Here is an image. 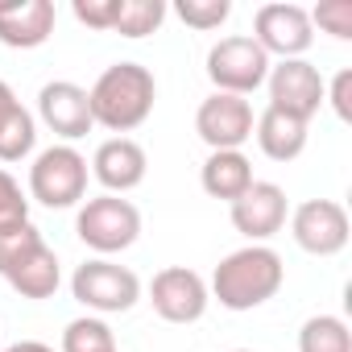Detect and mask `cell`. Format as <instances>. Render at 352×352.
Masks as SVG:
<instances>
[{
	"instance_id": "obj_1",
	"label": "cell",
	"mask_w": 352,
	"mask_h": 352,
	"mask_svg": "<svg viewBox=\"0 0 352 352\" xmlns=\"http://www.w3.org/2000/svg\"><path fill=\"white\" fill-rule=\"evenodd\" d=\"M87 100H91V120L104 124L108 133L124 137L149 120L153 100H157V83H153V71L141 63H112L91 83Z\"/></svg>"
},
{
	"instance_id": "obj_2",
	"label": "cell",
	"mask_w": 352,
	"mask_h": 352,
	"mask_svg": "<svg viewBox=\"0 0 352 352\" xmlns=\"http://www.w3.org/2000/svg\"><path fill=\"white\" fill-rule=\"evenodd\" d=\"M286 282V265L270 245H245L228 253L212 274V298L228 311H253L270 302Z\"/></svg>"
},
{
	"instance_id": "obj_3",
	"label": "cell",
	"mask_w": 352,
	"mask_h": 352,
	"mask_svg": "<svg viewBox=\"0 0 352 352\" xmlns=\"http://www.w3.org/2000/svg\"><path fill=\"white\" fill-rule=\"evenodd\" d=\"M30 195L42 208H75L87 195V157L75 145H50L30 166Z\"/></svg>"
},
{
	"instance_id": "obj_4",
	"label": "cell",
	"mask_w": 352,
	"mask_h": 352,
	"mask_svg": "<svg viewBox=\"0 0 352 352\" xmlns=\"http://www.w3.org/2000/svg\"><path fill=\"white\" fill-rule=\"evenodd\" d=\"M75 232L100 257L124 253L141 236V212L120 195H96V199H83V208L75 216Z\"/></svg>"
},
{
	"instance_id": "obj_5",
	"label": "cell",
	"mask_w": 352,
	"mask_h": 352,
	"mask_svg": "<svg viewBox=\"0 0 352 352\" xmlns=\"http://www.w3.org/2000/svg\"><path fill=\"white\" fill-rule=\"evenodd\" d=\"M71 294H75V302H83L96 315H120V311H133L137 307L141 278L129 265H116L108 257H96V261H83L75 270Z\"/></svg>"
},
{
	"instance_id": "obj_6",
	"label": "cell",
	"mask_w": 352,
	"mask_h": 352,
	"mask_svg": "<svg viewBox=\"0 0 352 352\" xmlns=\"http://www.w3.org/2000/svg\"><path fill=\"white\" fill-rule=\"evenodd\" d=\"M270 54L245 38V34H232V38H220L212 50H208V79L216 83V91L224 96H249L257 91L265 79H270Z\"/></svg>"
},
{
	"instance_id": "obj_7",
	"label": "cell",
	"mask_w": 352,
	"mask_h": 352,
	"mask_svg": "<svg viewBox=\"0 0 352 352\" xmlns=\"http://www.w3.org/2000/svg\"><path fill=\"white\" fill-rule=\"evenodd\" d=\"M253 42L274 58H302L315 42V25L311 13L302 5H286V0H274V5H261L253 17Z\"/></svg>"
},
{
	"instance_id": "obj_8",
	"label": "cell",
	"mask_w": 352,
	"mask_h": 352,
	"mask_svg": "<svg viewBox=\"0 0 352 352\" xmlns=\"http://www.w3.org/2000/svg\"><path fill=\"white\" fill-rule=\"evenodd\" d=\"M290 232H294V245L302 253H311V257H336V253L348 249L352 224H348L344 204H336V199H307V204L294 208Z\"/></svg>"
},
{
	"instance_id": "obj_9",
	"label": "cell",
	"mask_w": 352,
	"mask_h": 352,
	"mask_svg": "<svg viewBox=\"0 0 352 352\" xmlns=\"http://www.w3.org/2000/svg\"><path fill=\"white\" fill-rule=\"evenodd\" d=\"M149 302L153 311L166 319V323H199L212 294H208V282L187 270V265H166L153 274L149 282Z\"/></svg>"
},
{
	"instance_id": "obj_10",
	"label": "cell",
	"mask_w": 352,
	"mask_h": 352,
	"mask_svg": "<svg viewBox=\"0 0 352 352\" xmlns=\"http://www.w3.org/2000/svg\"><path fill=\"white\" fill-rule=\"evenodd\" d=\"M265 87H270V108L311 124V116L323 108V87L327 83H323L319 67H311L307 58H286V63L270 67Z\"/></svg>"
},
{
	"instance_id": "obj_11",
	"label": "cell",
	"mask_w": 352,
	"mask_h": 352,
	"mask_svg": "<svg viewBox=\"0 0 352 352\" xmlns=\"http://www.w3.org/2000/svg\"><path fill=\"white\" fill-rule=\"evenodd\" d=\"M195 133L204 137V145L212 153L216 149H241L253 137V104L241 96L212 91L195 112Z\"/></svg>"
},
{
	"instance_id": "obj_12",
	"label": "cell",
	"mask_w": 352,
	"mask_h": 352,
	"mask_svg": "<svg viewBox=\"0 0 352 352\" xmlns=\"http://www.w3.org/2000/svg\"><path fill=\"white\" fill-rule=\"evenodd\" d=\"M38 116L42 124L63 137V141H79L96 129L91 120V100H87V87L71 83V79H54L38 91Z\"/></svg>"
},
{
	"instance_id": "obj_13",
	"label": "cell",
	"mask_w": 352,
	"mask_h": 352,
	"mask_svg": "<svg viewBox=\"0 0 352 352\" xmlns=\"http://www.w3.org/2000/svg\"><path fill=\"white\" fill-rule=\"evenodd\" d=\"M228 212H232V228L241 232V236H249L253 245H261V241H270L274 232H282V224H286V191L278 187V183H257L253 179V187L236 199V204H228Z\"/></svg>"
},
{
	"instance_id": "obj_14",
	"label": "cell",
	"mask_w": 352,
	"mask_h": 352,
	"mask_svg": "<svg viewBox=\"0 0 352 352\" xmlns=\"http://www.w3.org/2000/svg\"><path fill=\"white\" fill-rule=\"evenodd\" d=\"M145 170H149V157L133 137H108L91 157V174L108 195H129L133 187H141Z\"/></svg>"
},
{
	"instance_id": "obj_15",
	"label": "cell",
	"mask_w": 352,
	"mask_h": 352,
	"mask_svg": "<svg viewBox=\"0 0 352 352\" xmlns=\"http://www.w3.org/2000/svg\"><path fill=\"white\" fill-rule=\"evenodd\" d=\"M54 0H0V42L13 50H38L54 34Z\"/></svg>"
},
{
	"instance_id": "obj_16",
	"label": "cell",
	"mask_w": 352,
	"mask_h": 352,
	"mask_svg": "<svg viewBox=\"0 0 352 352\" xmlns=\"http://www.w3.org/2000/svg\"><path fill=\"white\" fill-rule=\"evenodd\" d=\"M199 183L212 199H224V204H236L249 187H253V166L241 149H216L204 170H199Z\"/></svg>"
},
{
	"instance_id": "obj_17",
	"label": "cell",
	"mask_w": 352,
	"mask_h": 352,
	"mask_svg": "<svg viewBox=\"0 0 352 352\" xmlns=\"http://www.w3.org/2000/svg\"><path fill=\"white\" fill-rule=\"evenodd\" d=\"M253 137H257V145L270 162H294L307 149V120L286 116L278 108H265L253 120Z\"/></svg>"
},
{
	"instance_id": "obj_18",
	"label": "cell",
	"mask_w": 352,
	"mask_h": 352,
	"mask_svg": "<svg viewBox=\"0 0 352 352\" xmlns=\"http://www.w3.org/2000/svg\"><path fill=\"white\" fill-rule=\"evenodd\" d=\"M5 282L21 294V298H50L63 282V270H58V253L50 245H38L21 265H13L5 274Z\"/></svg>"
},
{
	"instance_id": "obj_19",
	"label": "cell",
	"mask_w": 352,
	"mask_h": 352,
	"mask_svg": "<svg viewBox=\"0 0 352 352\" xmlns=\"http://www.w3.org/2000/svg\"><path fill=\"white\" fill-rule=\"evenodd\" d=\"M298 352H352V331L340 315H311L298 331Z\"/></svg>"
},
{
	"instance_id": "obj_20",
	"label": "cell",
	"mask_w": 352,
	"mask_h": 352,
	"mask_svg": "<svg viewBox=\"0 0 352 352\" xmlns=\"http://www.w3.org/2000/svg\"><path fill=\"white\" fill-rule=\"evenodd\" d=\"M38 145V120L30 108H13L5 120H0V162H21L30 157Z\"/></svg>"
},
{
	"instance_id": "obj_21",
	"label": "cell",
	"mask_w": 352,
	"mask_h": 352,
	"mask_svg": "<svg viewBox=\"0 0 352 352\" xmlns=\"http://www.w3.org/2000/svg\"><path fill=\"white\" fill-rule=\"evenodd\" d=\"M162 21H166V0H120L112 34L137 42V38H145V34H157Z\"/></svg>"
},
{
	"instance_id": "obj_22",
	"label": "cell",
	"mask_w": 352,
	"mask_h": 352,
	"mask_svg": "<svg viewBox=\"0 0 352 352\" xmlns=\"http://www.w3.org/2000/svg\"><path fill=\"white\" fill-rule=\"evenodd\" d=\"M63 352H116V336H112V327L104 319L83 315V319H71L67 323Z\"/></svg>"
},
{
	"instance_id": "obj_23",
	"label": "cell",
	"mask_w": 352,
	"mask_h": 352,
	"mask_svg": "<svg viewBox=\"0 0 352 352\" xmlns=\"http://www.w3.org/2000/svg\"><path fill=\"white\" fill-rule=\"evenodd\" d=\"M21 224H30V199L21 195V187H17L13 174L0 166V236L13 232V228H21Z\"/></svg>"
},
{
	"instance_id": "obj_24",
	"label": "cell",
	"mask_w": 352,
	"mask_h": 352,
	"mask_svg": "<svg viewBox=\"0 0 352 352\" xmlns=\"http://www.w3.org/2000/svg\"><path fill=\"white\" fill-rule=\"evenodd\" d=\"M174 13L183 17V25L208 34V30H220V25L228 21L232 5H228V0H179V5H174Z\"/></svg>"
},
{
	"instance_id": "obj_25",
	"label": "cell",
	"mask_w": 352,
	"mask_h": 352,
	"mask_svg": "<svg viewBox=\"0 0 352 352\" xmlns=\"http://www.w3.org/2000/svg\"><path fill=\"white\" fill-rule=\"evenodd\" d=\"M38 245H46V241H42V232L34 224H21V228H13V232L0 236V278H5L13 265H21Z\"/></svg>"
},
{
	"instance_id": "obj_26",
	"label": "cell",
	"mask_w": 352,
	"mask_h": 352,
	"mask_svg": "<svg viewBox=\"0 0 352 352\" xmlns=\"http://www.w3.org/2000/svg\"><path fill=\"white\" fill-rule=\"evenodd\" d=\"M311 25H319L336 42H348L352 38V0H323V5H315Z\"/></svg>"
},
{
	"instance_id": "obj_27",
	"label": "cell",
	"mask_w": 352,
	"mask_h": 352,
	"mask_svg": "<svg viewBox=\"0 0 352 352\" xmlns=\"http://www.w3.org/2000/svg\"><path fill=\"white\" fill-rule=\"evenodd\" d=\"M71 9H75V21H79V25H87V30H100V34H112L120 0H75Z\"/></svg>"
},
{
	"instance_id": "obj_28",
	"label": "cell",
	"mask_w": 352,
	"mask_h": 352,
	"mask_svg": "<svg viewBox=\"0 0 352 352\" xmlns=\"http://www.w3.org/2000/svg\"><path fill=\"white\" fill-rule=\"evenodd\" d=\"M323 104H331L340 120H352V71H340V75L323 87Z\"/></svg>"
},
{
	"instance_id": "obj_29",
	"label": "cell",
	"mask_w": 352,
	"mask_h": 352,
	"mask_svg": "<svg viewBox=\"0 0 352 352\" xmlns=\"http://www.w3.org/2000/svg\"><path fill=\"white\" fill-rule=\"evenodd\" d=\"M17 104H21V100L13 96V87H9L5 79H0V120H5V116H9V112L17 108Z\"/></svg>"
},
{
	"instance_id": "obj_30",
	"label": "cell",
	"mask_w": 352,
	"mask_h": 352,
	"mask_svg": "<svg viewBox=\"0 0 352 352\" xmlns=\"http://www.w3.org/2000/svg\"><path fill=\"white\" fill-rule=\"evenodd\" d=\"M0 352H54V348H50V344H42V340H17V344L0 348Z\"/></svg>"
},
{
	"instance_id": "obj_31",
	"label": "cell",
	"mask_w": 352,
	"mask_h": 352,
	"mask_svg": "<svg viewBox=\"0 0 352 352\" xmlns=\"http://www.w3.org/2000/svg\"><path fill=\"white\" fill-rule=\"evenodd\" d=\"M232 352H253V348H232Z\"/></svg>"
},
{
	"instance_id": "obj_32",
	"label": "cell",
	"mask_w": 352,
	"mask_h": 352,
	"mask_svg": "<svg viewBox=\"0 0 352 352\" xmlns=\"http://www.w3.org/2000/svg\"><path fill=\"white\" fill-rule=\"evenodd\" d=\"M116 352H120V348H116Z\"/></svg>"
}]
</instances>
